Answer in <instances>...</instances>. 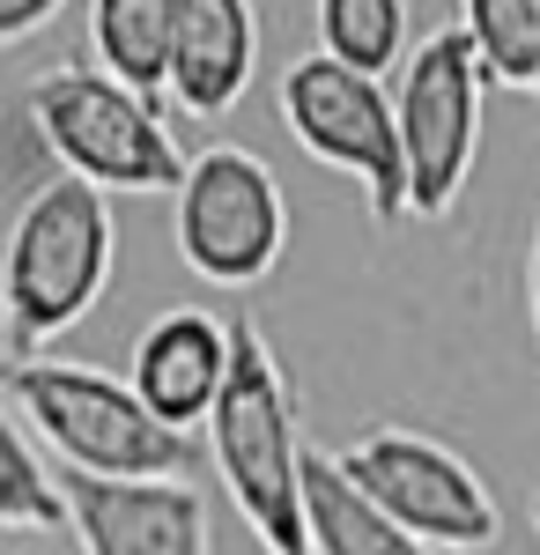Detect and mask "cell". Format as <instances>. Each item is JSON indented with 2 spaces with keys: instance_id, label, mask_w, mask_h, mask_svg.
I'll return each mask as SVG.
<instances>
[{
  "instance_id": "1",
  "label": "cell",
  "mask_w": 540,
  "mask_h": 555,
  "mask_svg": "<svg viewBox=\"0 0 540 555\" xmlns=\"http://www.w3.org/2000/svg\"><path fill=\"white\" fill-rule=\"evenodd\" d=\"M230 334H237V363L222 385V408L208 415V460L259 555H311V444L290 371L252 311L230 319Z\"/></svg>"
},
{
  "instance_id": "2",
  "label": "cell",
  "mask_w": 540,
  "mask_h": 555,
  "mask_svg": "<svg viewBox=\"0 0 540 555\" xmlns=\"http://www.w3.org/2000/svg\"><path fill=\"white\" fill-rule=\"evenodd\" d=\"M8 415L67 474H97V481H193L201 474V444L170 429L133 392V378H112L97 363H67V356L8 363Z\"/></svg>"
},
{
  "instance_id": "3",
  "label": "cell",
  "mask_w": 540,
  "mask_h": 555,
  "mask_svg": "<svg viewBox=\"0 0 540 555\" xmlns=\"http://www.w3.org/2000/svg\"><path fill=\"white\" fill-rule=\"evenodd\" d=\"M119 274V222L112 193L52 171L15 201L8 222V259H0V311H8V356H44L67 326H82L104 304Z\"/></svg>"
},
{
  "instance_id": "4",
  "label": "cell",
  "mask_w": 540,
  "mask_h": 555,
  "mask_svg": "<svg viewBox=\"0 0 540 555\" xmlns=\"http://www.w3.org/2000/svg\"><path fill=\"white\" fill-rule=\"evenodd\" d=\"M30 133L52 149V164L97 193H178L193 156L178 149L164 112L149 96L112 82L104 67H52L23 96Z\"/></svg>"
},
{
  "instance_id": "5",
  "label": "cell",
  "mask_w": 540,
  "mask_h": 555,
  "mask_svg": "<svg viewBox=\"0 0 540 555\" xmlns=\"http://www.w3.org/2000/svg\"><path fill=\"white\" fill-rule=\"evenodd\" d=\"M282 127L296 149L326 171L363 185V208L377 222H408V149H400V104L377 75H356L326 52H304L282 67Z\"/></svg>"
},
{
  "instance_id": "6",
  "label": "cell",
  "mask_w": 540,
  "mask_h": 555,
  "mask_svg": "<svg viewBox=\"0 0 540 555\" xmlns=\"http://www.w3.org/2000/svg\"><path fill=\"white\" fill-rule=\"evenodd\" d=\"M333 460H340V474L371 496L377 512L393 518V526H408L415 541H429V548H445V555L497 548V533H503L497 489L481 481L474 460H459L445 437L408 429V423H377L356 444H340Z\"/></svg>"
},
{
  "instance_id": "7",
  "label": "cell",
  "mask_w": 540,
  "mask_h": 555,
  "mask_svg": "<svg viewBox=\"0 0 540 555\" xmlns=\"http://www.w3.org/2000/svg\"><path fill=\"white\" fill-rule=\"evenodd\" d=\"M170 237H178V259L208 289H259L290 253L282 178L267 171V156H252L237 141H215L193 156V171L178 185Z\"/></svg>"
},
{
  "instance_id": "8",
  "label": "cell",
  "mask_w": 540,
  "mask_h": 555,
  "mask_svg": "<svg viewBox=\"0 0 540 555\" xmlns=\"http://www.w3.org/2000/svg\"><path fill=\"white\" fill-rule=\"evenodd\" d=\"M481 60H474V38L445 23L415 44V60L400 67V149H408V208L415 222H445L474 178V156H481Z\"/></svg>"
},
{
  "instance_id": "9",
  "label": "cell",
  "mask_w": 540,
  "mask_h": 555,
  "mask_svg": "<svg viewBox=\"0 0 540 555\" xmlns=\"http://www.w3.org/2000/svg\"><path fill=\"white\" fill-rule=\"evenodd\" d=\"M82 555H215L201 481H97L60 474Z\"/></svg>"
},
{
  "instance_id": "10",
  "label": "cell",
  "mask_w": 540,
  "mask_h": 555,
  "mask_svg": "<svg viewBox=\"0 0 540 555\" xmlns=\"http://www.w3.org/2000/svg\"><path fill=\"white\" fill-rule=\"evenodd\" d=\"M230 363H237V334H230V319L178 304V311H164V319L141 326L126 378H133V392H141L170 429L193 437V423H208L215 408H222Z\"/></svg>"
},
{
  "instance_id": "11",
  "label": "cell",
  "mask_w": 540,
  "mask_h": 555,
  "mask_svg": "<svg viewBox=\"0 0 540 555\" xmlns=\"http://www.w3.org/2000/svg\"><path fill=\"white\" fill-rule=\"evenodd\" d=\"M259 67V8L252 0H185L170 52V104L185 119H222Z\"/></svg>"
},
{
  "instance_id": "12",
  "label": "cell",
  "mask_w": 540,
  "mask_h": 555,
  "mask_svg": "<svg viewBox=\"0 0 540 555\" xmlns=\"http://www.w3.org/2000/svg\"><path fill=\"white\" fill-rule=\"evenodd\" d=\"M178 8L185 0H89V52L97 67L133 96H170V52H178Z\"/></svg>"
},
{
  "instance_id": "13",
  "label": "cell",
  "mask_w": 540,
  "mask_h": 555,
  "mask_svg": "<svg viewBox=\"0 0 540 555\" xmlns=\"http://www.w3.org/2000/svg\"><path fill=\"white\" fill-rule=\"evenodd\" d=\"M311 555H445V548H429L408 526H393L340 474L333 452H311Z\"/></svg>"
},
{
  "instance_id": "14",
  "label": "cell",
  "mask_w": 540,
  "mask_h": 555,
  "mask_svg": "<svg viewBox=\"0 0 540 555\" xmlns=\"http://www.w3.org/2000/svg\"><path fill=\"white\" fill-rule=\"evenodd\" d=\"M459 30L474 38L481 75L540 112V0H459Z\"/></svg>"
},
{
  "instance_id": "15",
  "label": "cell",
  "mask_w": 540,
  "mask_h": 555,
  "mask_svg": "<svg viewBox=\"0 0 540 555\" xmlns=\"http://www.w3.org/2000/svg\"><path fill=\"white\" fill-rule=\"evenodd\" d=\"M319 52L385 82V67L415 60V44H408V0H319Z\"/></svg>"
},
{
  "instance_id": "16",
  "label": "cell",
  "mask_w": 540,
  "mask_h": 555,
  "mask_svg": "<svg viewBox=\"0 0 540 555\" xmlns=\"http://www.w3.org/2000/svg\"><path fill=\"white\" fill-rule=\"evenodd\" d=\"M0 533L8 541H30V533H75L67 512V489L60 474H44L38 437L8 415V452H0Z\"/></svg>"
},
{
  "instance_id": "17",
  "label": "cell",
  "mask_w": 540,
  "mask_h": 555,
  "mask_svg": "<svg viewBox=\"0 0 540 555\" xmlns=\"http://www.w3.org/2000/svg\"><path fill=\"white\" fill-rule=\"evenodd\" d=\"M52 15H60V0H0V44L38 38Z\"/></svg>"
},
{
  "instance_id": "18",
  "label": "cell",
  "mask_w": 540,
  "mask_h": 555,
  "mask_svg": "<svg viewBox=\"0 0 540 555\" xmlns=\"http://www.w3.org/2000/svg\"><path fill=\"white\" fill-rule=\"evenodd\" d=\"M526 319H533V348H540V215H533V253H526Z\"/></svg>"
},
{
  "instance_id": "19",
  "label": "cell",
  "mask_w": 540,
  "mask_h": 555,
  "mask_svg": "<svg viewBox=\"0 0 540 555\" xmlns=\"http://www.w3.org/2000/svg\"><path fill=\"white\" fill-rule=\"evenodd\" d=\"M526 512H533V533H540V481H533V504H526Z\"/></svg>"
}]
</instances>
